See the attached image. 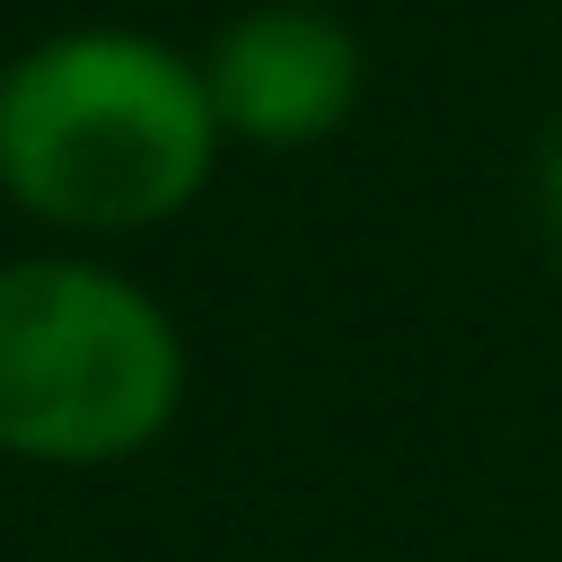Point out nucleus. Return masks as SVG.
Segmentation results:
<instances>
[{"mask_svg": "<svg viewBox=\"0 0 562 562\" xmlns=\"http://www.w3.org/2000/svg\"><path fill=\"white\" fill-rule=\"evenodd\" d=\"M220 114L184 53L132 26L44 35L0 70V193L53 228H149L211 176Z\"/></svg>", "mask_w": 562, "mask_h": 562, "instance_id": "1", "label": "nucleus"}, {"mask_svg": "<svg viewBox=\"0 0 562 562\" xmlns=\"http://www.w3.org/2000/svg\"><path fill=\"white\" fill-rule=\"evenodd\" d=\"M184 342L167 307L70 255L0 263V457L114 465L176 422Z\"/></svg>", "mask_w": 562, "mask_h": 562, "instance_id": "2", "label": "nucleus"}, {"mask_svg": "<svg viewBox=\"0 0 562 562\" xmlns=\"http://www.w3.org/2000/svg\"><path fill=\"white\" fill-rule=\"evenodd\" d=\"M202 88H211L220 132H237L255 149H307V140L351 123V105L369 88V61H360V35L334 9L263 0V9L220 26V44L202 61Z\"/></svg>", "mask_w": 562, "mask_h": 562, "instance_id": "3", "label": "nucleus"}, {"mask_svg": "<svg viewBox=\"0 0 562 562\" xmlns=\"http://www.w3.org/2000/svg\"><path fill=\"white\" fill-rule=\"evenodd\" d=\"M536 220H544V246H553V263H562V114H553L544 140H536Z\"/></svg>", "mask_w": 562, "mask_h": 562, "instance_id": "4", "label": "nucleus"}]
</instances>
